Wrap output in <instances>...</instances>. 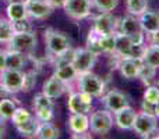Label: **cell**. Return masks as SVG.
<instances>
[{"label": "cell", "instance_id": "1", "mask_svg": "<svg viewBox=\"0 0 159 139\" xmlns=\"http://www.w3.org/2000/svg\"><path fill=\"white\" fill-rule=\"evenodd\" d=\"M77 84L81 92L89 93L92 98H101L105 92V82L101 76L96 74L87 71V72L78 74Z\"/></svg>", "mask_w": 159, "mask_h": 139}, {"label": "cell", "instance_id": "2", "mask_svg": "<svg viewBox=\"0 0 159 139\" xmlns=\"http://www.w3.org/2000/svg\"><path fill=\"white\" fill-rule=\"evenodd\" d=\"M45 43H46L48 52L52 57L71 47V41L69 36H66L63 32L53 29V28H48L45 31Z\"/></svg>", "mask_w": 159, "mask_h": 139}, {"label": "cell", "instance_id": "3", "mask_svg": "<svg viewBox=\"0 0 159 139\" xmlns=\"http://www.w3.org/2000/svg\"><path fill=\"white\" fill-rule=\"evenodd\" d=\"M36 45H38V39H36L35 32L27 31V32L14 33L8 42V49L20 52L24 56H31L36 49Z\"/></svg>", "mask_w": 159, "mask_h": 139}, {"label": "cell", "instance_id": "4", "mask_svg": "<svg viewBox=\"0 0 159 139\" xmlns=\"http://www.w3.org/2000/svg\"><path fill=\"white\" fill-rule=\"evenodd\" d=\"M113 115L112 111L107 109L105 110H96L91 114L89 118V129L96 135H106L110 132L113 127Z\"/></svg>", "mask_w": 159, "mask_h": 139}, {"label": "cell", "instance_id": "5", "mask_svg": "<svg viewBox=\"0 0 159 139\" xmlns=\"http://www.w3.org/2000/svg\"><path fill=\"white\" fill-rule=\"evenodd\" d=\"M119 32L127 35L133 43H144V31L140 24V20L135 15H126L119 22Z\"/></svg>", "mask_w": 159, "mask_h": 139}, {"label": "cell", "instance_id": "6", "mask_svg": "<svg viewBox=\"0 0 159 139\" xmlns=\"http://www.w3.org/2000/svg\"><path fill=\"white\" fill-rule=\"evenodd\" d=\"M120 20L110 13H101L93 20V29L101 35H113L119 32Z\"/></svg>", "mask_w": 159, "mask_h": 139}, {"label": "cell", "instance_id": "7", "mask_svg": "<svg viewBox=\"0 0 159 139\" xmlns=\"http://www.w3.org/2000/svg\"><path fill=\"white\" fill-rule=\"evenodd\" d=\"M63 8L70 18L84 20L91 14L92 0H66Z\"/></svg>", "mask_w": 159, "mask_h": 139}, {"label": "cell", "instance_id": "8", "mask_svg": "<svg viewBox=\"0 0 159 139\" xmlns=\"http://www.w3.org/2000/svg\"><path fill=\"white\" fill-rule=\"evenodd\" d=\"M157 128H158V117L155 114H149V113L145 111L137 113L134 127H133L135 134H138L143 138H147V135L151 134Z\"/></svg>", "mask_w": 159, "mask_h": 139}, {"label": "cell", "instance_id": "9", "mask_svg": "<svg viewBox=\"0 0 159 139\" xmlns=\"http://www.w3.org/2000/svg\"><path fill=\"white\" fill-rule=\"evenodd\" d=\"M96 57L98 56L92 53L91 50L85 49H74V59H73V66L77 70L78 74L87 72L93 68L96 64Z\"/></svg>", "mask_w": 159, "mask_h": 139}, {"label": "cell", "instance_id": "10", "mask_svg": "<svg viewBox=\"0 0 159 139\" xmlns=\"http://www.w3.org/2000/svg\"><path fill=\"white\" fill-rule=\"evenodd\" d=\"M22 81H24V72L21 70L6 68L0 72V82L10 93L20 92L22 88Z\"/></svg>", "mask_w": 159, "mask_h": 139}, {"label": "cell", "instance_id": "11", "mask_svg": "<svg viewBox=\"0 0 159 139\" xmlns=\"http://www.w3.org/2000/svg\"><path fill=\"white\" fill-rule=\"evenodd\" d=\"M69 110L71 113H84L88 114L92 107V96L85 92H73L69 98Z\"/></svg>", "mask_w": 159, "mask_h": 139}, {"label": "cell", "instance_id": "12", "mask_svg": "<svg viewBox=\"0 0 159 139\" xmlns=\"http://www.w3.org/2000/svg\"><path fill=\"white\" fill-rule=\"evenodd\" d=\"M103 104L109 111H112L115 114L116 111L124 109V107L130 106L129 104V98L124 95L123 92L117 89H112L103 96Z\"/></svg>", "mask_w": 159, "mask_h": 139}, {"label": "cell", "instance_id": "13", "mask_svg": "<svg viewBox=\"0 0 159 139\" xmlns=\"http://www.w3.org/2000/svg\"><path fill=\"white\" fill-rule=\"evenodd\" d=\"M28 17L35 20H45L53 13L55 8L48 3V0H28L25 3Z\"/></svg>", "mask_w": 159, "mask_h": 139}, {"label": "cell", "instance_id": "14", "mask_svg": "<svg viewBox=\"0 0 159 139\" xmlns=\"http://www.w3.org/2000/svg\"><path fill=\"white\" fill-rule=\"evenodd\" d=\"M143 59H134V57H124L120 59L117 68L120 71L121 76H124L126 79L131 81V79L138 78L140 74V68L143 66Z\"/></svg>", "mask_w": 159, "mask_h": 139}, {"label": "cell", "instance_id": "15", "mask_svg": "<svg viewBox=\"0 0 159 139\" xmlns=\"http://www.w3.org/2000/svg\"><path fill=\"white\" fill-rule=\"evenodd\" d=\"M135 117H137V111L133 107L127 106L115 113V124L121 131H130L134 127Z\"/></svg>", "mask_w": 159, "mask_h": 139}, {"label": "cell", "instance_id": "16", "mask_svg": "<svg viewBox=\"0 0 159 139\" xmlns=\"http://www.w3.org/2000/svg\"><path fill=\"white\" fill-rule=\"evenodd\" d=\"M66 86H67V84L60 81L56 75H52L48 81H45L43 86H42V93L49 96L50 99H57L64 93Z\"/></svg>", "mask_w": 159, "mask_h": 139}, {"label": "cell", "instance_id": "17", "mask_svg": "<svg viewBox=\"0 0 159 139\" xmlns=\"http://www.w3.org/2000/svg\"><path fill=\"white\" fill-rule=\"evenodd\" d=\"M69 127L73 134H85L89 129V117L84 113H73L69 118Z\"/></svg>", "mask_w": 159, "mask_h": 139}, {"label": "cell", "instance_id": "18", "mask_svg": "<svg viewBox=\"0 0 159 139\" xmlns=\"http://www.w3.org/2000/svg\"><path fill=\"white\" fill-rule=\"evenodd\" d=\"M138 20L143 27V31L147 32V35L159 29V14L155 11H144L141 15H138Z\"/></svg>", "mask_w": 159, "mask_h": 139}, {"label": "cell", "instance_id": "19", "mask_svg": "<svg viewBox=\"0 0 159 139\" xmlns=\"http://www.w3.org/2000/svg\"><path fill=\"white\" fill-rule=\"evenodd\" d=\"M6 13H7V18L11 22L28 18L27 6H25V3H21V2H10L7 6Z\"/></svg>", "mask_w": 159, "mask_h": 139}, {"label": "cell", "instance_id": "20", "mask_svg": "<svg viewBox=\"0 0 159 139\" xmlns=\"http://www.w3.org/2000/svg\"><path fill=\"white\" fill-rule=\"evenodd\" d=\"M53 75H56L64 84H70V82H73L78 76V72L73 64H63V66L56 67Z\"/></svg>", "mask_w": 159, "mask_h": 139}, {"label": "cell", "instance_id": "21", "mask_svg": "<svg viewBox=\"0 0 159 139\" xmlns=\"http://www.w3.org/2000/svg\"><path fill=\"white\" fill-rule=\"evenodd\" d=\"M6 54V68L11 70H21L24 67L25 63V56L20 52L8 49L7 52H4Z\"/></svg>", "mask_w": 159, "mask_h": 139}, {"label": "cell", "instance_id": "22", "mask_svg": "<svg viewBox=\"0 0 159 139\" xmlns=\"http://www.w3.org/2000/svg\"><path fill=\"white\" fill-rule=\"evenodd\" d=\"M41 124V121L36 117H31L30 120H27L25 123L20 124V125H16L17 131L22 135V137H28V138H35V134L38 131V127Z\"/></svg>", "mask_w": 159, "mask_h": 139}, {"label": "cell", "instance_id": "23", "mask_svg": "<svg viewBox=\"0 0 159 139\" xmlns=\"http://www.w3.org/2000/svg\"><path fill=\"white\" fill-rule=\"evenodd\" d=\"M60 137V131L50 123H41L38 127V131L35 134V138L39 139H57Z\"/></svg>", "mask_w": 159, "mask_h": 139}, {"label": "cell", "instance_id": "24", "mask_svg": "<svg viewBox=\"0 0 159 139\" xmlns=\"http://www.w3.org/2000/svg\"><path fill=\"white\" fill-rule=\"evenodd\" d=\"M101 33H98L95 29H91L89 33H88V38H87V49L91 50L92 53H95L96 56L101 54L102 52V46H101Z\"/></svg>", "mask_w": 159, "mask_h": 139}, {"label": "cell", "instance_id": "25", "mask_svg": "<svg viewBox=\"0 0 159 139\" xmlns=\"http://www.w3.org/2000/svg\"><path fill=\"white\" fill-rule=\"evenodd\" d=\"M143 61L158 70L159 68V46H157V45H149L145 49V53L143 56Z\"/></svg>", "mask_w": 159, "mask_h": 139}, {"label": "cell", "instance_id": "26", "mask_svg": "<svg viewBox=\"0 0 159 139\" xmlns=\"http://www.w3.org/2000/svg\"><path fill=\"white\" fill-rule=\"evenodd\" d=\"M16 109H17L16 102H13L11 99H7V98L0 99V118L3 121L11 120Z\"/></svg>", "mask_w": 159, "mask_h": 139}, {"label": "cell", "instance_id": "27", "mask_svg": "<svg viewBox=\"0 0 159 139\" xmlns=\"http://www.w3.org/2000/svg\"><path fill=\"white\" fill-rule=\"evenodd\" d=\"M126 8L131 15H141L148 10V0H126Z\"/></svg>", "mask_w": 159, "mask_h": 139}, {"label": "cell", "instance_id": "28", "mask_svg": "<svg viewBox=\"0 0 159 139\" xmlns=\"http://www.w3.org/2000/svg\"><path fill=\"white\" fill-rule=\"evenodd\" d=\"M14 35L13 22L10 20L0 18V43H8Z\"/></svg>", "mask_w": 159, "mask_h": 139}, {"label": "cell", "instance_id": "29", "mask_svg": "<svg viewBox=\"0 0 159 139\" xmlns=\"http://www.w3.org/2000/svg\"><path fill=\"white\" fill-rule=\"evenodd\" d=\"M32 109L34 111H38L42 109H53V99H50L45 93H38L32 99Z\"/></svg>", "mask_w": 159, "mask_h": 139}, {"label": "cell", "instance_id": "30", "mask_svg": "<svg viewBox=\"0 0 159 139\" xmlns=\"http://www.w3.org/2000/svg\"><path fill=\"white\" fill-rule=\"evenodd\" d=\"M155 74H157V68L147 63H143L140 68V74H138V78L144 82L145 85H149L155 78Z\"/></svg>", "mask_w": 159, "mask_h": 139}, {"label": "cell", "instance_id": "31", "mask_svg": "<svg viewBox=\"0 0 159 139\" xmlns=\"http://www.w3.org/2000/svg\"><path fill=\"white\" fill-rule=\"evenodd\" d=\"M119 6V0H92V7L99 13H110Z\"/></svg>", "mask_w": 159, "mask_h": 139}, {"label": "cell", "instance_id": "32", "mask_svg": "<svg viewBox=\"0 0 159 139\" xmlns=\"http://www.w3.org/2000/svg\"><path fill=\"white\" fill-rule=\"evenodd\" d=\"M73 59H74V49H67L64 50L63 53L60 54L55 56L53 57V64L55 67H59V66H63V64H73Z\"/></svg>", "mask_w": 159, "mask_h": 139}, {"label": "cell", "instance_id": "33", "mask_svg": "<svg viewBox=\"0 0 159 139\" xmlns=\"http://www.w3.org/2000/svg\"><path fill=\"white\" fill-rule=\"evenodd\" d=\"M115 43H116V33L101 36V46H102V52L103 53L113 54L115 53Z\"/></svg>", "mask_w": 159, "mask_h": 139}, {"label": "cell", "instance_id": "34", "mask_svg": "<svg viewBox=\"0 0 159 139\" xmlns=\"http://www.w3.org/2000/svg\"><path fill=\"white\" fill-rule=\"evenodd\" d=\"M31 117H32V114H31L27 109H24V107H17L13 117H11V121H13L14 125H20V124L25 123L27 120H30Z\"/></svg>", "mask_w": 159, "mask_h": 139}, {"label": "cell", "instance_id": "35", "mask_svg": "<svg viewBox=\"0 0 159 139\" xmlns=\"http://www.w3.org/2000/svg\"><path fill=\"white\" fill-rule=\"evenodd\" d=\"M36 85V74L34 71H28L24 74V81H22V92H31Z\"/></svg>", "mask_w": 159, "mask_h": 139}, {"label": "cell", "instance_id": "36", "mask_svg": "<svg viewBox=\"0 0 159 139\" xmlns=\"http://www.w3.org/2000/svg\"><path fill=\"white\" fill-rule=\"evenodd\" d=\"M144 100L157 104L159 102V86L148 85V86L145 88V92H144Z\"/></svg>", "mask_w": 159, "mask_h": 139}, {"label": "cell", "instance_id": "37", "mask_svg": "<svg viewBox=\"0 0 159 139\" xmlns=\"http://www.w3.org/2000/svg\"><path fill=\"white\" fill-rule=\"evenodd\" d=\"M13 29H14V33L31 31V24H30V21H28V18L20 20V21H13Z\"/></svg>", "mask_w": 159, "mask_h": 139}, {"label": "cell", "instance_id": "38", "mask_svg": "<svg viewBox=\"0 0 159 139\" xmlns=\"http://www.w3.org/2000/svg\"><path fill=\"white\" fill-rule=\"evenodd\" d=\"M35 117L38 118L41 123H49L53 118V109H42L35 111Z\"/></svg>", "mask_w": 159, "mask_h": 139}, {"label": "cell", "instance_id": "39", "mask_svg": "<svg viewBox=\"0 0 159 139\" xmlns=\"http://www.w3.org/2000/svg\"><path fill=\"white\" fill-rule=\"evenodd\" d=\"M141 110L145 113H149V114H155V104L149 103V102L143 99V102H141Z\"/></svg>", "mask_w": 159, "mask_h": 139}, {"label": "cell", "instance_id": "40", "mask_svg": "<svg viewBox=\"0 0 159 139\" xmlns=\"http://www.w3.org/2000/svg\"><path fill=\"white\" fill-rule=\"evenodd\" d=\"M148 38H149V43L151 45H157L159 46V29L155 31L152 33H148Z\"/></svg>", "mask_w": 159, "mask_h": 139}, {"label": "cell", "instance_id": "41", "mask_svg": "<svg viewBox=\"0 0 159 139\" xmlns=\"http://www.w3.org/2000/svg\"><path fill=\"white\" fill-rule=\"evenodd\" d=\"M64 2H66V0H48V3H49V4L52 6L53 8L63 7V6H64Z\"/></svg>", "mask_w": 159, "mask_h": 139}, {"label": "cell", "instance_id": "42", "mask_svg": "<svg viewBox=\"0 0 159 139\" xmlns=\"http://www.w3.org/2000/svg\"><path fill=\"white\" fill-rule=\"evenodd\" d=\"M6 70V54L4 52H0V72Z\"/></svg>", "mask_w": 159, "mask_h": 139}, {"label": "cell", "instance_id": "43", "mask_svg": "<svg viewBox=\"0 0 159 139\" xmlns=\"http://www.w3.org/2000/svg\"><path fill=\"white\" fill-rule=\"evenodd\" d=\"M10 95V92H8L7 89H6V86L0 82V99H3V98H7V96Z\"/></svg>", "mask_w": 159, "mask_h": 139}, {"label": "cell", "instance_id": "44", "mask_svg": "<svg viewBox=\"0 0 159 139\" xmlns=\"http://www.w3.org/2000/svg\"><path fill=\"white\" fill-rule=\"evenodd\" d=\"M3 137H4V123L0 118V138H3Z\"/></svg>", "mask_w": 159, "mask_h": 139}, {"label": "cell", "instance_id": "45", "mask_svg": "<svg viewBox=\"0 0 159 139\" xmlns=\"http://www.w3.org/2000/svg\"><path fill=\"white\" fill-rule=\"evenodd\" d=\"M155 115H157V117L159 118V102L157 104H155Z\"/></svg>", "mask_w": 159, "mask_h": 139}, {"label": "cell", "instance_id": "46", "mask_svg": "<svg viewBox=\"0 0 159 139\" xmlns=\"http://www.w3.org/2000/svg\"><path fill=\"white\" fill-rule=\"evenodd\" d=\"M10 2H21V3H27L28 0H8V3Z\"/></svg>", "mask_w": 159, "mask_h": 139}]
</instances>
